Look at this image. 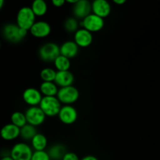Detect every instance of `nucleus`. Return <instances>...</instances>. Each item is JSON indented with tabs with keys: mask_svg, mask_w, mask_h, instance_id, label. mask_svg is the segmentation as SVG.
Returning a JSON list of instances; mask_svg holds the SVG:
<instances>
[{
	"mask_svg": "<svg viewBox=\"0 0 160 160\" xmlns=\"http://www.w3.org/2000/svg\"><path fill=\"white\" fill-rule=\"evenodd\" d=\"M73 42L79 48H87L93 42V34L84 28H79L73 34Z\"/></svg>",
	"mask_w": 160,
	"mask_h": 160,
	"instance_id": "ddd939ff",
	"label": "nucleus"
},
{
	"mask_svg": "<svg viewBox=\"0 0 160 160\" xmlns=\"http://www.w3.org/2000/svg\"><path fill=\"white\" fill-rule=\"evenodd\" d=\"M80 97V92L73 85L65 88H59L58 90L56 98L62 106L64 105H73L76 102Z\"/></svg>",
	"mask_w": 160,
	"mask_h": 160,
	"instance_id": "20e7f679",
	"label": "nucleus"
},
{
	"mask_svg": "<svg viewBox=\"0 0 160 160\" xmlns=\"http://www.w3.org/2000/svg\"><path fill=\"white\" fill-rule=\"evenodd\" d=\"M112 7L106 0H95L92 2V12L105 19L111 13Z\"/></svg>",
	"mask_w": 160,
	"mask_h": 160,
	"instance_id": "4468645a",
	"label": "nucleus"
},
{
	"mask_svg": "<svg viewBox=\"0 0 160 160\" xmlns=\"http://www.w3.org/2000/svg\"><path fill=\"white\" fill-rule=\"evenodd\" d=\"M56 70L52 67H45L40 72V78L45 82H54L56 75Z\"/></svg>",
	"mask_w": 160,
	"mask_h": 160,
	"instance_id": "393cba45",
	"label": "nucleus"
},
{
	"mask_svg": "<svg viewBox=\"0 0 160 160\" xmlns=\"http://www.w3.org/2000/svg\"><path fill=\"white\" fill-rule=\"evenodd\" d=\"M59 52L61 56L71 59L78 56L79 47L73 41H66L59 46Z\"/></svg>",
	"mask_w": 160,
	"mask_h": 160,
	"instance_id": "f3484780",
	"label": "nucleus"
},
{
	"mask_svg": "<svg viewBox=\"0 0 160 160\" xmlns=\"http://www.w3.org/2000/svg\"><path fill=\"white\" fill-rule=\"evenodd\" d=\"M30 7L35 17H43L48 11V4L44 0H34Z\"/></svg>",
	"mask_w": 160,
	"mask_h": 160,
	"instance_id": "412c9836",
	"label": "nucleus"
},
{
	"mask_svg": "<svg viewBox=\"0 0 160 160\" xmlns=\"http://www.w3.org/2000/svg\"><path fill=\"white\" fill-rule=\"evenodd\" d=\"M46 152L51 160H62L67 150L62 144H55L49 147Z\"/></svg>",
	"mask_w": 160,
	"mask_h": 160,
	"instance_id": "6ab92c4d",
	"label": "nucleus"
},
{
	"mask_svg": "<svg viewBox=\"0 0 160 160\" xmlns=\"http://www.w3.org/2000/svg\"><path fill=\"white\" fill-rule=\"evenodd\" d=\"M59 87L55 82H45L42 81L39 87V91L43 97H53L57 95Z\"/></svg>",
	"mask_w": 160,
	"mask_h": 160,
	"instance_id": "aec40b11",
	"label": "nucleus"
},
{
	"mask_svg": "<svg viewBox=\"0 0 160 160\" xmlns=\"http://www.w3.org/2000/svg\"><path fill=\"white\" fill-rule=\"evenodd\" d=\"M0 160H12V159L10 157V156H9H9H2V157L0 159Z\"/></svg>",
	"mask_w": 160,
	"mask_h": 160,
	"instance_id": "2f4dec72",
	"label": "nucleus"
},
{
	"mask_svg": "<svg viewBox=\"0 0 160 160\" xmlns=\"http://www.w3.org/2000/svg\"><path fill=\"white\" fill-rule=\"evenodd\" d=\"M29 31L31 35L36 38H45L49 35L52 31V28L48 22L38 20L35 21Z\"/></svg>",
	"mask_w": 160,
	"mask_h": 160,
	"instance_id": "f8f14e48",
	"label": "nucleus"
},
{
	"mask_svg": "<svg viewBox=\"0 0 160 160\" xmlns=\"http://www.w3.org/2000/svg\"><path fill=\"white\" fill-rule=\"evenodd\" d=\"M28 32L26 30L20 28L17 23H9L3 26L2 34L7 42L16 44L23 40Z\"/></svg>",
	"mask_w": 160,
	"mask_h": 160,
	"instance_id": "f257e3e1",
	"label": "nucleus"
},
{
	"mask_svg": "<svg viewBox=\"0 0 160 160\" xmlns=\"http://www.w3.org/2000/svg\"><path fill=\"white\" fill-rule=\"evenodd\" d=\"M31 160H51L46 151H34Z\"/></svg>",
	"mask_w": 160,
	"mask_h": 160,
	"instance_id": "bb28decb",
	"label": "nucleus"
},
{
	"mask_svg": "<svg viewBox=\"0 0 160 160\" xmlns=\"http://www.w3.org/2000/svg\"><path fill=\"white\" fill-rule=\"evenodd\" d=\"M24 114L26 117L27 123L32 125L35 128L43 124L46 118L39 106H31L28 108Z\"/></svg>",
	"mask_w": 160,
	"mask_h": 160,
	"instance_id": "6e6552de",
	"label": "nucleus"
},
{
	"mask_svg": "<svg viewBox=\"0 0 160 160\" xmlns=\"http://www.w3.org/2000/svg\"><path fill=\"white\" fill-rule=\"evenodd\" d=\"M4 1L3 0H0V10L2 9V8L3 7V6H4Z\"/></svg>",
	"mask_w": 160,
	"mask_h": 160,
	"instance_id": "72a5a7b5",
	"label": "nucleus"
},
{
	"mask_svg": "<svg viewBox=\"0 0 160 160\" xmlns=\"http://www.w3.org/2000/svg\"><path fill=\"white\" fill-rule=\"evenodd\" d=\"M113 2L117 5H123L126 2V0H114Z\"/></svg>",
	"mask_w": 160,
	"mask_h": 160,
	"instance_id": "7c9ffc66",
	"label": "nucleus"
},
{
	"mask_svg": "<svg viewBox=\"0 0 160 160\" xmlns=\"http://www.w3.org/2000/svg\"><path fill=\"white\" fill-rule=\"evenodd\" d=\"M62 160H81L79 156L73 152H67Z\"/></svg>",
	"mask_w": 160,
	"mask_h": 160,
	"instance_id": "cd10ccee",
	"label": "nucleus"
},
{
	"mask_svg": "<svg viewBox=\"0 0 160 160\" xmlns=\"http://www.w3.org/2000/svg\"><path fill=\"white\" fill-rule=\"evenodd\" d=\"M37 133V128L27 123L26 125H24L23 128L20 129V137L23 141H26V142L30 141L31 142V139L34 137V135Z\"/></svg>",
	"mask_w": 160,
	"mask_h": 160,
	"instance_id": "4be33fe9",
	"label": "nucleus"
},
{
	"mask_svg": "<svg viewBox=\"0 0 160 160\" xmlns=\"http://www.w3.org/2000/svg\"><path fill=\"white\" fill-rule=\"evenodd\" d=\"M10 120L11 123L15 125L20 129L27 124V120L24 112H20V111H16V112H12L10 117Z\"/></svg>",
	"mask_w": 160,
	"mask_h": 160,
	"instance_id": "b1692460",
	"label": "nucleus"
},
{
	"mask_svg": "<svg viewBox=\"0 0 160 160\" xmlns=\"http://www.w3.org/2000/svg\"><path fill=\"white\" fill-rule=\"evenodd\" d=\"M77 2V0H67V1H66V2L73 5V4H75V2Z\"/></svg>",
	"mask_w": 160,
	"mask_h": 160,
	"instance_id": "473e14b6",
	"label": "nucleus"
},
{
	"mask_svg": "<svg viewBox=\"0 0 160 160\" xmlns=\"http://www.w3.org/2000/svg\"><path fill=\"white\" fill-rule=\"evenodd\" d=\"M53 64H54L55 69H56V71H67V70H70V66H71L70 59L65 57V56H61V55H59L55 59Z\"/></svg>",
	"mask_w": 160,
	"mask_h": 160,
	"instance_id": "5701e85b",
	"label": "nucleus"
},
{
	"mask_svg": "<svg viewBox=\"0 0 160 160\" xmlns=\"http://www.w3.org/2000/svg\"><path fill=\"white\" fill-rule=\"evenodd\" d=\"M0 137L6 142L16 140L20 137V128L11 123H7L0 130Z\"/></svg>",
	"mask_w": 160,
	"mask_h": 160,
	"instance_id": "2eb2a0df",
	"label": "nucleus"
},
{
	"mask_svg": "<svg viewBox=\"0 0 160 160\" xmlns=\"http://www.w3.org/2000/svg\"><path fill=\"white\" fill-rule=\"evenodd\" d=\"M0 48H1V41H0Z\"/></svg>",
	"mask_w": 160,
	"mask_h": 160,
	"instance_id": "f704fd0d",
	"label": "nucleus"
},
{
	"mask_svg": "<svg viewBox=\"0 0 160 160\" xmlns=\"http://www.w3.org/2000/svg\"><path fill=\"white\" fill-rule=\"evenodd\" d=\"M59 120L61 123L66 125H71L77 121L78 117V111L76 108L71 105H64L62 106L59 114H58Z\"/></svg>",
	"mask_w": 160,
	"mask_h": 160,
	"instance_id": "1a4fd4ad",
	"label": "nucleus"
},
{
	"mask_svg": "<svg viewBox=\"0 0 160 160\" xmlns=\"http://www.w3.org/2000/svg\"><path fill=\"white\" fill-rule=\"evenodd\" d=\"M48 146L46 136L41 133H37L31 140V147L33 151H45Z\"/></svg>",
	"mask_w": 160,
	"mask_h": 160,
	"instance_id": "a211bd4d",
	"label": "nucleus"
},
{
	"mask_svg": "<svg viewBox=\"0 0 160 160\" xmlns=\"http://www.w3.org/2000/svg\"><path fill=\"white\" fill-rule=\"evenodd\" d=\"M54 82L59 87V88L71 86L74 82V76L70 70L57 71Z\"/></svg>",
	"mask_w": 160,
	"mask_h": 160,
	"instance_id": "dca6fc26",
	"label": "nucleus"
},
{
	"mask_svg": "<svg viewBox=\"0 0 160 160\" xmlns=\"http://www.w3.org/2000/svg\"><path fill=\"white\" fill-rule=\"evenodd\" d=\"M22 98L23 102L31 107V106H38L43 96L39 89L35 88H28L23 91Z\"/></svg>",
	"mask_w": 160,
	"mask_h": 160,
	"instance_id": "9b49d317",
	"label": "nucleus"
},
{
	"mask_svg": "<svg viewBox=\"0 0 160 160\" xmlns=\"http://www.w3.org/2000/svg\"><path fill=\"white\" fill-rule=\"evenodd\" d=\"M81 160H98V158L95 156H92V155H88V156H84Z\"/></svg>",
	"mask_w": 160,
	"mask_h": 160,
	"instance_id": "c756f323",
	"label": "nucleus"
},
{
	"mask_svg": "<svg viewBox=\"0 0 160 160\" xmlns=\"http://www.w3.org/2000/svg\"><path fill=\"white\" fill-rule=\"evenodd\" d=\"M33 152L31 145L26 142H18L12 147L9 156L12 160H31Z\"/></svg>",
	"mask_w": 160,
	"mask_h": 160,
	"instance_id": "423d86ee",
	"label": "nucleus"
},
{
	"mask_svg": "<svg viewBox=\"0 0 160 160\" xmlns=\"http://www.w3.org/2000/svg\"><path fill=\"white\" fill-rule=\"evenodd\" d=\"M59 55V46L55 42H46L38 49L39 57L44 62H53Z\"/></svg>",
	"mask_w": 160,
	"mask_h": 160,
	"instance_id": "39448f33",
	"label": "nucleus"
},
{
	"mask_svg": "<svg viewBox=\"0 0 160 160\" xmlns=\"http://www.w3.org/2000/svg\"><path fill=\"white\" fill-rule=\"evenodd\" d=\"M62 105L59 102L56 96L43 97L39 104V107L45 115V117H53L59 114Z\"/></svg>",
	"mask_w": 160,
	"mask_h": 160,
	"instance_id": "7ed1b4c3",
	"label": "nucleus"
},
{
	"mask_svg": "<svg viewBox=\"0 0 160 160\" xmlns=\"http://www.w3.org/2000/svg\"><path fill=\"white\" fill-rule=\"evenodd\" d=\"M90 13H92V2L88 0H77L73 5V17L77 20H83Z\"/></svg>",
	"mask_w": 160,
	"mask_h": 160,
	"instance_id": "9d476101",
	"label": "nucleus"
},
{
	"mask_svg": "<svg viewBox=\"0 0 160 160\" xmlns=\"http://www.w3.org/2000/svg\"><path fill=\"white\" fill-rule=\"evenodd\" d=\"M65 0H52V4L57 8L62 7V6H63V5L65 4Z\"/></svg>",
	"mask_w": 160,
	"mask_h": 160,
	"instance_id": "c85d7f7f",
	"label": "nucleus"
},
{
	"mask_svg": "<svg viewBox=\"0 0 160 160\" xmlns=\"http://www.w3.org/2000/svg\"><path fill=\"white\" fill-rule=\"evenodd\" d=\"M17 24L20 28L29 31L32 25L35 23L36 17L30 6H23L20 8L17 14Z\"/></svg>",
	"mask_w": 160,
	"mask_h": 160,
	"instance_id": "f03ea898",
	"label": "nucleus"
},
{
	"mask_svg": "<svg viewBox=\"0 0 160 160\" xmlns=\"http://www.w3.org/2000/svg\"><path fill=\"white\" fill-rule=\"evenodd\" d=\"M64 29L69 33H75L79 29V23L78 20L73 17H68L64 22Z\"/></svg>",
	"mask_w": 160,
	"mask_h": 160,
	"instance_id": "a878e982",
	"label": "nucleus"
},
{
	"mask_svg": "<svg viewBox=\"0 0 160 160\" xmlns=\"http://www.w3.org/2000/svg\"><path fill=\"white\" fill-rule=\"evenodd\" d=\"M81 28L93 34V33L98 32L104 28L105 20L104 19L92 12L81 20Z\"/></svg>",
	"mask_w": 160,
	"mask_h": 160,
	"instance_id": "0eeeda50",
	"label": "nucleus"
}]
</instances>
